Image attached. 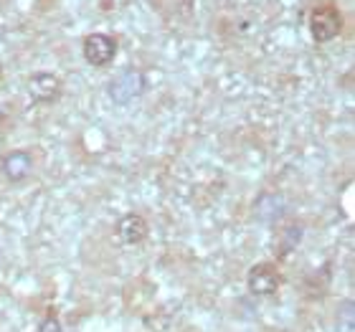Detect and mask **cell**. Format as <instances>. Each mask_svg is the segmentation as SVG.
<instances>
[{
  "label": "cell",
  "mask_w": 355,
  "mask_h": 332,
  "mask_svg": "<svg viewBox=\"0 0 355 332\" xmlns=\"http://www.w3.org/2000/svg\"><path fill=\"white\" fill-rule=\"evenodd\" d=\"M246 287L254 297H272L282 287V274L272 261L254 264L246 274Z\"/></svg>",
  "instance_id": "3"
},
{
  "label": "cell",
  "mask_w": 355,
  "mask_h": 332,
  "mask_svg": "<svg viewBox=\"0 0 355 332\" xmlns=\"http://www.w3.org/2000/svg\"><path fill=\"white\" fill-rule=\"evenodd\" d=\"M114 234H117V238L122 241V244L137 246L148 238L150 226H148V221H145V216L125 213V216H119L117 226H114Z\"/></svg>",
  "instance_id": "7"
},
{
  "label": "cell",
  "mask_w": 355,
  "mask_h": 332,
  "mask_svg": "<svg viewBox=\"0 0 355 332\" xmlns=\"http://www.w3.org/2000/svg\"><path fill=\"white\" fill-rule=\"evenodd\" d=\"M300 241H302V223H297V221L287 223V226L282 229L279 238H277V256L279 259L289 256V254L300 246Z\"/></svg>",
  "instance_id": "9"
},
{
  "label": "cell",
  "mask_w": 355,
  "mask_h": 332,
  "mask_svg": "<svg viewBox=\"0 0 355 332\" xmlns=\"http://www.w3.org/2000/svg\"><path fill=\"white\" fill-rule=\"evenodd\" d=\"M282 213H284V198L277 195V193H266V195L259 198V203H257V216L264 223L279 221Z\"/></svg>",
  "instance_id": "8"
},
{
  "label": "cell",
  "mask_w": 355,
  "mask_h": 332,
  "mask_svg": "<svg viewBox=\"0 0 355 332\" xmlns=\"http://www.w3.org/2000/svg\"><path fill=\"white\" fill-rule=\"evenodd\" d=\"M33 165H36V160H33L31 150H10L0 160V173L10 183H23L33 173Z\"/></svg>",
  "instance_id": "5"
},
{
  "label": "cell",
  "mask_w": 355,
  "mask_h": 332,
  "mask_svg": "<svg viewBox=\"0 0 355 332\" xmlns=\"http://www.w3.org/2000/svg\"><path fill=\"white\" fill-rule=\"evenodd\" d=\"M343 33V13L335 3H320L310 10V36L318 44H327Z\"/></svg>",
  "instance_id": "1"
},
{
  "label": "cell",
  "mask_w": 355,
  "mask_h": 332,
  "mask_svg": "<svg viewBox=\"0 0 355 332\" xmlns=\"http://www.w3.org/2000/svg\"><path fill=\"white\" fill-rule=\"evenodd\" d=\"M145 91V74L137 69H125L107 84V94L114 104H130Z\"/></svg>",
  "instance_id": "2"
},
{
  "label": "cell",
  "mask_w": 355,
  "mask_h": 332,
  "mask_svg": "<svg viewBox=\"0 0 355 332\" xmlns=\"http://www.w3.org/2000/svg\"><path fill=\"white\" fill-rule=\"evenodd\" d=\"M0 119H3V114H0Z\"/></svg>",
  "instance_id": "11"
},
{
  "label": "cell",
  "mask_w": 355,
  "mask_h": 332,
  "mask_svg": "<svg viewBox=\"0 0 355 332\" xmlns=\"http://www.w3.org/2000/svg\"><path fill=\"white\" fill-rule=\"evenodd\" d=\"M82 53L92 67H110L117 56V41L110 33H89L82 44Z\"/></svg>",
  "instance_id": "4"
},
{
  "label": "cell",
  "mask_w": 355,
  "mask_h": 332,
  "mask_svg": "<svg viewBox=\"0 0 355 332\" xmlns=\"http://www.w3.org/2000/svg\"><path fill=\"white\" fill-rule=\"evenodd\" d=\"M28 94L36 104H51L61 96V79L51 71H38L28 79Z\"/></svg>",
  "instance_id": "6"
},
{
  "label": "cell",
  "mask_w": 355,
  "mask_h": 332,
  "mask_svg": "<svg viewBox=\"0 0 355 332\" xmlns=\"http://www.w3.org/2000/svg\"><path fill=\"white\" fill-rule=\"evenodd\" d=\"M38 332H64L61 330V322L59 317L53 315V312H49L44 320H41V325H38Z\"/></svg>",
  "instance_id": "10"
}]
</instances>
